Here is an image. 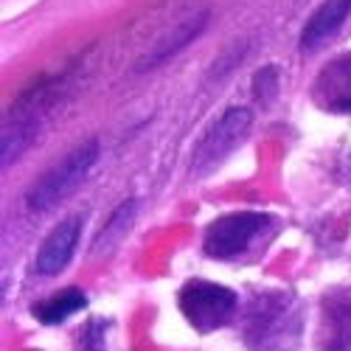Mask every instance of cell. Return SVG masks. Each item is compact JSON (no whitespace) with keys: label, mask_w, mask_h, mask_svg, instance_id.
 Returning a JSON list of instances; mask_svg holds the SVG:
<instances>
[{"label":"cell","mask_w":351,"mask_h":351,"mask_svg":"<svg viewBox=\"0 0 351 351\" xmlns=\"http://www.w3.org/2000/svg\"><path fill=\"white\" fill-rule=\"evenodd\" d=\"M206 25V14H197V17H191V20H186L180 28H174V34H171V40H166L158 51H155V56L149 62H158V60H163V56H169V53H174L180 45H186L191 37H197L199 34V28Z\"/></svg>","instance_id":"8fae6325"},{"label":"cell","mask_w":351,"mask_h":351,"mask_svg":"<svg viewBox=\"0 0 351 351\" xmlns=\"http://www.w3.org/2000/svg\"><path fill=\"white\" fill-rule=\"evenodd\" d=\"M276 217L261 211H233L222 214L206 228L202 250L217 261H237L247 256L256 245L267 242L276 230Z\"/></svg>","instance_id":"7a4b0ae2"},{"label":"cell","mask_w":351,"mask_h":351,"mask_svg":"<svg viewBox=\"0 0 351 351\" xmlns=\"http://www.w3.org/2000/svg\"><path fill=\"white\" fill-rule=\"evenodd\" d=\"M317 348L320 351H351V287H337L324 295Z\"/></svg>","instance_id":"8992f818"},{"label":"cell","mask_w":351,"mask_h":351,"mask_svg":"<svg viewBox=\"0 0 351 351\" xmlns=\"http://www.w3.org/2000/svg\"><path fill=\"white\" fill-rule=\"evenodd\" d=\"M304 332V309L292 292H258L242 317L247 351H295Z\"/></svg>","instance_id":"6da1fadb"},{"label":"cell","mask_w":351,"mask_h":351,"mask_svg":"<svg viewBox=\"0 0 351 351\" xmlns=\"http://www.w3.org/2000/svg\"><path fill=\"white\" fill-rule=\"evenodd\" d=\"M247 130H250V110L247 107H230V110H225L219 119L208 127V132L199 138L197 149L191 155V174H194V178L211 174L242 143Z\"/></svg>","instance_id":"5b68a950"},{"label":"cell","mask_w":351,"mask_h":351,"mask_svg":"<svg viewBox=\"0 0 351 351\" xmlns=\"http://www.w3.org/2000/svg\"><path fill=\"white\" fill-rule=\"evenodd\" d=\"M178 304H180L183 317L199 335H208V332L228 326L239 312L237 292L214 281H202V278H191L189 284H183Z\"/></svg>","instance_id":"3957f363"},{"label":"cell","mask_w":351,"mask_h":351,"mask_svg":"<svg viewBox=\"0 0 351 351\" xmlns=\"http://www.w3.org/2000/svg\"><path fill=\"white\" fill-rule=\"evenodd\" d=\"M82 217H68L56 225L48 239L43 242L40 253H37V273L40 276H56L68 267V261L76 250V242H79V233H82Z\"/></svg>","instance_id":"ba28073f"},{"label":"cell","mask_w":351,"mask_h":351,"mask_svg":"<svg viewBox=\"0 0 351 351\" xmlns=\"http://www.w3.org/2000/svg\"><path fill=\"white\" fill-rule=\"evenodd\" d=\"M76 351H107L104 348V324L101 320H90V324L82 329V335L76 340Z\"/></svg>","instance_id":"7c38bea8"},{"label":"cell","mask_w":351,"mask_h":351,"mask_svg":"<svg viewBox=\"0 0 351 351\" xmlns=\"http://www.w3.org/2000/svg\"><path fill=\"white\" fill-rule=\"evenodd\" d=\"M312 99L326 112H351V53L335 56L320 68L312 84Z\"/></svg>","instance_id":"52a82bcc"},{"label":"cell","mask_w":351,"mask_h":351,"mask_svg":"<svg viewBox=\"0 0 351 351\" xmlns=\"http://www.w3.org/2000/svg\"><path fill=\"white\" fill-rule=\"evenodd\" d=\"M253 93L261 101H270L278 93V73H276V68H265L253 79Z\"/></svg>","instance_id":"4fadbf2b"},{"label":"cell","mask_w":351,"mask_h":351,"mask_svg":"<svg viewBox=\"0 0 351 351\" xmlns=\"http://www.w3.org/2000/svg\"><path fill=\"white\" fill-rule=\"evenodd\" d=\"M351 12V0H326L324 6H320L309 23L304 25V34H301V51H315L320 48L324 43H329L335 34H337V28L343 25V20L348 17Z\"/></svg>","instance_id":"9c48e42d"},{"label":"cell","mask_w":351,"mask_h":351,"mask_svg":"<svg viewBox=\"0 0 351 351\" xmlns=\"http://www.w3.org/2000/svg\"><path fill=\"white\" fill-rule=\"evenodd\" d=\"M96 158H99V143L96 141H87V143L76 146L68 158H62L53 169H48L32 186V191H28V197H25L28 208L43 214V211H51L53 206H60V202L68 194H73V189L87 178V171L93 169Z\"/></svg>","instance_id":"277c9868"},{"label":"cell","mask_w":351,"mask_h":351,"mask_svg":"<svg viewBox=\"0 0 351 351\" xmlns=\"http://www.w3.org/2000/svg\"><path fill=\"white\" fill-rule=\"evenodd\" d=\"M84 306H87L84 292L76 289V287H68V289H60V292H53V295L37 301L32 306V315L40 320V324L53 326V324H62V320H68L73 312H79Z\"/></svg>","instance_id":"30bf717a"}]
</instances>
